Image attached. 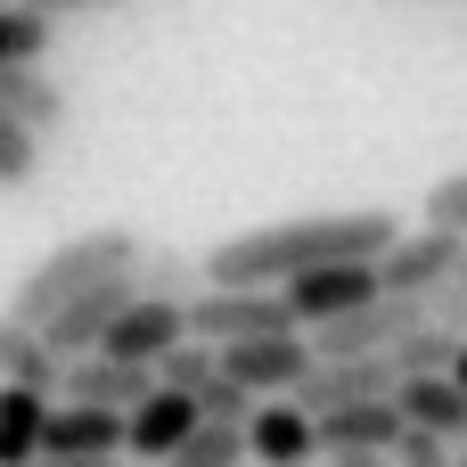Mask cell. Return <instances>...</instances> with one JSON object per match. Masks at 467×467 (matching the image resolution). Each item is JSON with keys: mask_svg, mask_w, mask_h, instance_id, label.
Segmentation results:
<instances>
[{"mask_svg": "<svg viewBox=\"0 0 467 467\" xmlns=\"http://www.w3.org/2000/svg\"><path fill=\"white\" fill-rule=\"evenodd\" d=\"M394 238V213H304V222H271V230H246V238H222L197 279L205 287H279L312 263H345V254H386Z\"/></svg>", "mask_w": 467, "mask_h": 467, "instance_id": "cell-1", "label": "cell"}, {"mask_svg": "<svg viewBox=\"0 0 467 467\" xmlns=\"http://www.w3.org/2000/svg\"><path fill=\"white\" fill-rule=\"evenodd\" d=\"M140 254H148V246H140L131 230H82V238H66L57 254H41V263H33L25 279H16L8 312L41 328V320H49V312L66 304V296H82V287H90V279H107V271H131Z\"/></svg>", "mask_w": 467, "mask_h": 467, "instance_id": "cell-2", "label": "cell"}, {"mask_svg": "<svg viewBox=\"0 0 467 467\" xmlns=\"http://www.w3.org/2000/svg\"><path fill=\"white\" fill-rule=\"evenodd\" d=\"M271 328H304L279 287H197L189 296V337H205V345H238V337H271Z\"/></svg>", "mask_w": 467, "mask_h": 467, "instance_id": "cell-3", "label": "cell"}, {"mask_svg": "<svg viewBox=\"0 0 467 467\" xmlns=\"http://www.w3.org/2000/svg\"><path fill=\"white\" fill-rule=\"evenodd\" d=\"M181 337H189V296H148V287H140V296L107 320V337H99L90 353H115V361H148V369H156Z\"/></svg>", "mask_w": 467, "mask_h": 467, "instance_id": "cell-4", "label": "cell"}, {"mask_svg": "<svg viewBox=\"0 0 467 467\" xmlns=\"http://www.w3.org/2000/svg\"><path fill=\"white\" fill-rule=\"evenodd\" d=\"M460 263H467L460 230L419 222V230H394V238H386V254H378V287H394V296H427V287H443Z\"/></svg>", "mask_w": 467, "mask_h": 467, "instance_id": "cell-5", "label": "cell"}, {"mask_svg": "<svg viewBox=\"0 0 467 467\" xmlns=\"http://www.w3.org/2000/svg\"><path fill=\"white\" fill-rule=\"evenodd\" d=\"M279 296H287V312H296L304 328H320V320H337V312H353V304H369V296H378V254L312 263V271L279 279Z\"/></svg>", "mask_w": 467, "mask_h": 467, "instance_id": "cell-6", "label": "cell"}, {"mask_svg": "<svg viewBox=\"0 0 467 467\" xmlns=\"http://www.w3.org/2000/svg\"><path fill=\"white\" fill-rule=\"evenodd\" d=\"M131 296H140V279H131V271H107V279H90L82 296H66V304H57V312L41 320V337H49V353H57V361H74V353H90V345L107 337V320H115V312H123Z\"/></svg>", "mask_w": 467, "mask_h": 467, "instance_id": "cell-7", "label": "cell"}, {"mask_svg": "<svg viewBox=\"0 0 467 467\" xmlns=\"http://www.w3.org/2000/svg\"><path fill=\"white\" fill-rule=\"evenodd\" d=\"M246 460L254 467H312L320 460V427L296 394H263L246 410Z\"/></svg>", "mask_w": 467, "mask_h": 467, "instance_id": "cell-8", "label": "cell"}, {"mask_svg": "<svg viewBox=\"0 0 467 467\" xmlns=\"http://www.w3.org/2000/svg\"><path fill=\"white\" fill-rule=\"evenodd\" d=\"M222 369L246 386V394H296V378L312 369V345L304 328H271V337H238V345H213Z\"/></svg>", "mask_w": 467, "mask_h": 467, "instance_id": "cell-9", "label": "cell"}, {"mask_svg": "<svg viewBox=\"0 0 467 467\" xmlns=\"http://www.w3.org/2000/svg\"><path fill=\"white\" fill-rule=\"evenodd\" d=\"M197 419H205V410H197V402H189L181 386H164V378H156V386H148V394H140V402L123 410V460L164 467L172 451H181V435H189Z\"/></svg>", "mask_w": 467, "mask_h": 467, "instance_id": "cell-10", "label": "cell"}, {"mask_svg": "<svg viewBox=\"0 0 467 467\" xmlns=\"http://www.w3.org/2000/svg\"><path fill=\"white\" fill-rule=\"evenodd\" d=\"M156 386L148 361H115V353H74L57 369V402H99V410H131Z\"/></svg>", "mask_w": 467, "mask_h": 467, "instance_id": "cell-11", "label": "cell"}, {"mask_svg": "<svg viewBox=\"0 0 467 467\" xmlns=\"http://www.w3.org/2000/svg\"><path fill=\"white\" fill-rule=\"evenodd\" d=\"M312 427H320V460H328V451H394L402 402H394V394H361V402L312 410Z\"/></svg>", "mask_w": 467, "mask_h": 467, "instance_id": "cell-12", "label": "cell"}, {"mask_svg": "<svg viewBox=\"0 0 467 467\" xmlns=\"http://www.w3.org/2000/svg\"><path fill=\"white\" fill-rule=\"evenodd\" d=\"M41 451H57V460L123 451V410H99V402H49V419H41Z\"/></svg>", "mask_w": 467, "mask_h": 467, "instance_id": "cell-13", "label": "cell"}, {"mask_svg": "<svg viewBox=\"0 0 467 467\" xmlns=\"http://www.w3.org/2000/svg\"><path fill=\"white\" fill-rule=\"evenodd\" d=\"M394 402H402V419L427 427V435H451V443L467 435V386L451 378V369H419V378H402Z\"/></svg>", "mask_w": 467, "mask_h": 467, "instance_id": "cell-14", "label": "cell"}, {"mask_svg": "<svg viewBox=\"0 0 467 467\" xmlns=\"http://www.w3.org/2000/svg\"><path fill=\"white\" fill-rule=\"evenodd\" d=\"M0 107L25 123V131H66V90L41 74V57H16V66H0Z\"/></svg>", "mask_w": 467, "mask_h": 467, "instance_id": "cell-15", "label": "cell"}, {"mask_svg": "<svg viewBox=\"0 0 467 467\" xmlns=\"http://www.w3.org/2000/svg\"><path fill=\"white\" fill-rule=\"evenodd\" d=\"M57 353H49V337L33 328V320H16V312H0V378L8 386H33V394H57Z\"/></svg>", "mask_w": 467, "mask_h": 467, "instance_id": "cell-16", "label": "cell"}, {"mask_svg": "<svg viewBox=\"0 0 467 467\" xmlns=\"http://www.w3.org/2000/svg\"><path fill=\"white\" fill-rule=\"evenodd\" d=\"M49 402H57V394H33V386H8V378H0V467H25L41 451Z\"/></svg>", "mask_w": 467, "mask_h": 467, "instance_id": "cell-17", "label": "cell"}, {"mask_svg": "<svg viewBox=\"0 0 467 467\" xmlns=\"http://www.w3.org/2000/svg\"><path fill=\"white\" fill-rule=\"evenodd\" d=\"M164 467H246V419H197Z\"/></svg>", "mask_w": 467, "mask_h": 467, "instance_id": "cell-18", "label": "cell"}, {"mask_svg": "<svg viewBox=\"0 0 467 467\" xmlns=\"http://www.w3.org/2000/svg\"><path fill=\"white\" fill-rule=\"evenodd\" d=\"M156 378H164V386H181V394L197 402V394H205V386L222 378V353H213L205 337H181V345H172V353L156 361Z\"/></svg>", "mask_w": 467, "mask_h": 467, "instance_id": "cell-19", "label": "cell"}, {"mask_svg": "<svg viewBox=\"0 0 467 467\" xmlns=\"http://www.w3.org/2000/svg\"><path fill=\"white\" fill-rule=\"evenodd\" d=\"M33 181H41V131H25L0 107V189H33Z\"/></svg>", "mask_w": 467, "mask_h": 467, "instance_id": "cell-20", "label": "cell"}, {"mask_svg": "<svg viewBox=\"0 0 467 467\" xmlns=\"http://www.w3.org/2000/svg\"><path fill=\"white\" fill-rule=\"evenodd\" d=\"M41 49H49V16H41V8H25V0H0V66L41 57Z\"/></svg>", "mask_w": 467, "mask_h": 467, "instance_id": "cell-21", "label": "cell"}, {"mask_svg": "<svg viewBox=\"0 0 467 467\" xmlns=\"http://www.w3.org/2000/svg\"><path fill=\"white\" fill-rule=\"evenodd\" d=\"M131 279H140L148 296H189V279H197V271H189V254H140V263H131Z\"/></svg>", "mask_w": 467, "mask_h": 467, "instance_id": "cell-22", "label": "cell"}, {"mask_svg": "<svg viewBox=\"0 0 467 467\" xmlns=\"http://www.w3.org/2000/svg\"><path fill=\"white\" fill-rule=\"evenodd\" d=\"M394 467H451V435H427V427L402 419V435H394Z\"/></svg>", "mask_w": 467, "mask_h": 467, "instance_id": "cell-23", "label": "cell"}, {"mask_svg": "<svg viewBox=\"0 0 467 467\" xmlns=\"http://www.w3.org/2000/svg\"><path fill=\"white\" fill-rule=\"evenodd\" d=\"M427 222H435V230H460V238H467V164L451 172V181H435V189H427Z\"/></svg>", "mask_w": 467, "mask_h": 467, "instance_id": "cell-24", "label": "cell"}, {"mask_svg": "<svg viewBox=\"0 0 467 467\" xmlns=\"http://www.w3.org/2000/svg\"><path fill=\"white\" fill-rule=\"evenodd\" d=\"M427 320L451 328V337H467V279H460V271H451L443 287H427Z\"/></svg>", "mask_w": 467, "mask_h": 467, "instance_id": "cell-25", "label": "cell"}, {"mask_svg": "<svg viewBox=\"0 0 467 467\" xmlns=\"http://www.w3.org/2000/svg\"><path fill=\"white\" fill-rule=\"evenodd\" d=\"M25 8H41L57 25V16H90V8H123V0H25Z\"/></svg>", "mask_w": 467, "mask_h": 467, "instance_id": "cell-26", "label": "cell"}, {"mask_svg": "<svg viewBox=\"0 0 467 467\" xmlns=\"http://www.w3.org/2000/svg\"><path fill=\"white\" fill-rule=\"evenodd\" d=\"M25 467H123V451H99V460H57V451H33Z\"/></svg>", "mask_w": 467, "mask_h": 467, "instance_id": "cell-27", "label": "cell"}, {"mask_svg": "<svg viewBox=\"0 0 467 467\" xmlns=\"http://www.w3.org/2000/svg\"><path fill=\"white\" fill-rule=\"evenodd\" d=\"M328 467H394V451H328Z\"/></svg>", "mask_w": 467, "mask_h": 467, "instance_id": "cell-28", "label": "cell"}, {"mask_svg": "<svg viewBox=\"0 0 467 467\" xmlns=\"http://www.w3.org/2000/svg\"><path fill=\"white\" fill-rule=\"evenodd\" d=\"M451 378H460V386H467V337H460V353H451Z\"/></svg>", "mask_w": 467, "mask_h": 467, "instance_id": "cell-29", "label": "cell"}, {"mask_svg": "<svg viewBox=\"0 0 467 467\" xmlns=\"http://www.w3.org/2000/svg\"><path fill=\"white\" fill-rule=\"evenodd\" d=\"M451 467H467V435H460V443H451Z\"/></svg>", "mask_w": 467, "mask_h": 467, "instance_id": "cell-30", "label": "cell"}, {"mask_svg": "<svg viewBox=\"0 0 467 467\" xmlns=\"http://www.w3.org/2000/svg\"><path fill=\"white\" fill-rule=\"evenodd\" d=\"M460 279H467V263H460Z\"/></svg>", "mask_w": 467, "mask_h": 467, "instance_id": "cell-31", "label": "cell"}]
</instances>
